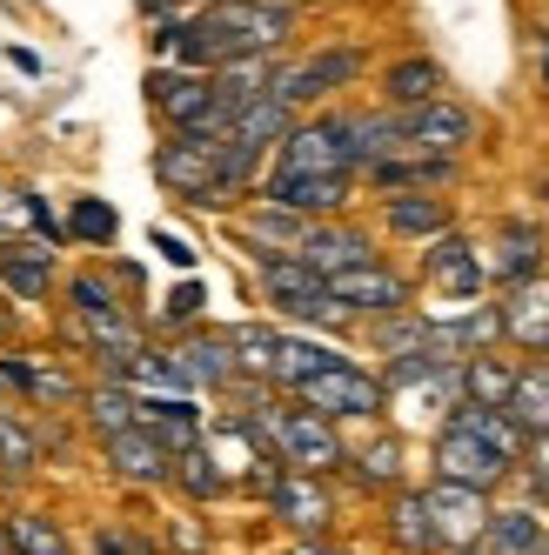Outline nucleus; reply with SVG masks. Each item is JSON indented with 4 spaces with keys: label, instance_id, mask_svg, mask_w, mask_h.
Returning <instances> with one entry per match:
<instances>
[{
    "label": "nucleus",
    "instance_id": "obj_11",
    "mask_svg": "<svg viewBox=\"0 0 549 555\" xmlns=\"http://www.w3.org/2000/svg\"><path fill=\"white\" fill-rule=\"evenodd\" d=\"M295 261H302L308 274H322V282H335V274H348V268L375 261V248H369V234H362V228H342V221H308V228H302V242H295Z\"/></svg>",
    "mask_w": 549,
    "mask_h": 555
},
{
    "label": "nucleus",
    "instance_id": "obj_4",
    "mask_svg": "<svg viewBox=\"0 0 549 555\" xmlns=\"http://www.w3.org/2000/svg\"><path fill=\"white\" fill-rule=\"evenodd\" d=\"M429 502V529H436V548L456 555V548H476L483 529H489V495L483 489H462V482H429L422 489Z\"/></svg>",
    "mask_w": 549,
    "mask_h": 555
},
{
    "label": "nucleus",
    "instance_id": "obj_46",
    "mask_svg": "<svg viewBox=\"0 0 549 555\" xmlns=\"http://www.w3.org/2000/svg\"><path fill=\"white\" fill-rule=\"evenodd\" d=\"M141 8H148V14H168V8H175V0H141Z\"/></svg>",
    "mask_w": 549,
    "mask_h": 555
},
{
    "label": "nucleus",
    "instance_id": "obj_49",
    "mask_svg": "<svg viewBox=\"0 0 549 555\" xmlns=\"http://www.w3.org/2000/svg\"><path fill=\"white\" fill-rule=\"evenodd\" d=\"M542 81H549V61H542Z\"/></svg>",
    "mask_w": 549,
    "mask_h": 555
},
{
    "label": "nucleus",
    "instance_id": "obj_5",
    "mask_svg": "<svg viewBox=\"0 0 549 555\" xmlns=\"http://www.w3.org/2000/svg\"><path fill=\"white\" fill-rule=\"evenodd\" d=\"M268 515H274L282 529H295L302 542H322L329 522H335V495H329L322 475H295V468H282V475H274V489H268Z\"/></svg>",
    "mask_w": 549,
    "mask_h": 555
},
{
    "label": "nucleus",
    "instance_id": "obj_13",
    "mask_svg": "<svg viewBox=\"0 0 549 555\" xmlns=\"http://www.w3.org/2000/svg\"><path fill=\"white\" fill-rule=\"evenodd\" d=\"M261 202L282 208V215H295V221H308V215H335V208L348 202V175H268Z\"/></svg>",
    "mask_w": 549,
    "mask_h": 555
},
{
    "label": "nucleus",
    "instance_id": "obj_22",
    "mask_svg": "<svg viewBox=\"0 0 549 555\" xmlns=\"http://www.w3.org/2000/svg\"><path fill=\"white\" fill-rule=\"evenodd\" d=\"M342 128H348V162L356 168L403 154V114H342Z\"/></svg>",
    "mask_w": 549,
    "mask_h": 555
},
{
    "label": "nucleus",
    "instance_id": "obj_40",
    "mask_svg": "<svg viewBox=\"0 0 549 555\" xmlns=\"http://www.w3.org/2000/svg\"><path fill=\"white\" fill-rule=\"evenodd\" d=\"M67 228L81 234V242L107 248V242H114V228H122V215H114L107 202H94V194H81V202H74V215H67Z\"/></svg>",
    "mask_w": 549,
    "mask_h": 555
},
{
    "label": "nucleus",
    "instance_id": "obj_38",
    "mask_svg": "<svg viewBox=\"0 0 549 555\" xmlns=\"http://www.w3.org/2000/svg\"><path fill=\"white\" fill-rule=\"evenodd\" d=\"M0 282H8L14 295L27 301H41L54 288V268H48V248H34V255H0Z\"/></svg>",
    "mask_w": 549,
    "mask_h": 555
},
{
    "label": "nucleus",
    "instance_id": "obj_25",
    "mask_svg": "<svg viewBox=\"0 0 549 555\" xmlns=\"http://www.w3.org/2000/svg\"><path fill=\"white\" fill-rule=\"evenodd\" d=\"M462 435H476V442L483 449H496L509 468H523V449H529V435L516 428V422H509L502 409H469V402H456V415H449Z\"/></svg>",
    "mask_w": 549,
    "mask_h": 555
},
{
    "label": "nucleus",
    "instance_id": "obj_20",
    "mask_svg": "<svg viewBox=\"0 0 549 555\" xmlns=\"http://www.w3.org/2000/svg\"><path fill=\"white\" fill-rule=\"evenodd\" d=\"M382 529H388V542H396L403 555H436V529H429V502H422V489H396L388 495V508H382Z\"/></svg>",
    "mask_w": 549,
    "mask_h": 555
},
{
    "label": "nucleus",
    "instance_id": "obj_1",
    "mask_svg": "<svg viewBox=\"0 0 549 555\" xmlns=\"http://www.w3.org/2000/svg\"><path fill=\"white\" fill-rule=\"evenodd\" d=\"M295 409L322 415V422H375V415L388 409V388H382V375L356 369V362H348V354H342L335 369L308 375V382L295 388Z\"/></svg>",
    "mask_w": 549,
    "mask_h": 555
},
{
    "label": "nucleus",
    "instance_id": "obj_19",
    "mask_svg": "<svg viewBox=\"0 0 549 555\" xmlns=\"http://www.w3.org/2000/svg\"><path fill=\"white\" fill-rule=\"evenodd\" d=\"M476 548H489V555H549V522H542V508H489V529H483V542Z\"/></svg>",
    "mask_w": 549,
    "mask_h": 555
},
{
    "label": "nucleus",
    "instance_id": "obj_18",
    "mask_svg": "<svg viewBox=\"0 0 549 555\" xmlns=\"http://www.w3.org/2000/svg\"><path fill=\"white\" fill-rule=\"evenodd\" d=\"M0 382H8L14 395H27L34 409H74V402H81V382H74L67 369H54V362H21V354H0Z\"/></svg>",
    "mask_w": 549,
    "mask_h": 555
},
{
    "label": "nucleus",
    "instance_id": "obj_30",
    "mask_svg": "<svg viewBox=\"0 0 549 555\" xmlns=\"http://www.w3.org/2000/svg\"><path fill=\"white\" fill-rule=\"evenodd\" d=\"M502 415L516 422L529 442H536V435H549V362L516 369V388H509V409H502Z\"/></svg>",
    "mask_w": 549,
    "mask_h": 555
},
{
    "label": "nucleus",
    "instance_id": "obj_33",
    "mask_svg": "<svg viewBox=\"0 0 549 555\" xmlns=\"http://www.w3.org/2000/svg\"><path fill=\"white\" fill-rule=\"evenodd\" d=\"M449 175H456V162H436V154H409V147L369 168V181H375V188H388V194H396V188H403V194L436 188V181H449Z\"/></svg>",
    "mask_w": 549,
    "mask_h": 555
},
{
    "label": "nucleus",
    "instance_id": "obj_16",
    "mask_svg": "<svg viewBox=\"0 0 549 555\" xmlns=\"http://www.w3.org/2000/svg\"><path fill=\"white\" fill-rule=\"evenodd\" d=\"M496 314H502V341H516L529 354H549V274L509 288V301H496Z\"/></svg>",
    "mask_w": 549,
    "mask_h": 555
},
{
    "label": "nucleus",
    "instance_id": "obj_6",
    "mask_svg": "<svg viewBox=\"0 0 549 555\" xmlns=\"http://www.w3.org/2000/svg\"><path fill=\"white\" fill-rule=\"evenodd\" d=\"M154 175H162V188H175V194H188V202H221V147H208V141H188V134H175V141H162L154 147Z\"/></svg>",
    "mask_w": 549,
    "mask_h": 555
},
{
    "label": "nucleus",
    "instance_id": "obj_34",
    "mask_svg": "<svg viewBox=\"0 0 549 555\" xmlns=\"http://www.w3.org/2000/svg\"><path fill=\"white\" fill-rule=\"evenodd\" d=\"M342 468H356L362 489H388V495H396V489H403V435H375V442L348 449Z\"/></svg>",
    "mask_w": 549,
    "mask_h": 555
},
{
    "label": "nucleus",
    "instance_id": "obj_28",
    "mask_svg": "<svg viewBox=\"0 0 549 555\" xmlns=\"http://www.w3.org/2000/svg\"><path fill=\"white\" fill-rule=\"evenodd\" d=\"M382 94H388V107H396V114L429 107V101H443V67L422 61V54H409V61H396V67L382 74Z\"/></svg>",
    "mask_w": 549,
    "mask_h": 555
},
{
    "label": "nucleus",
    "instance_id": "obj_15",
    "mask_svg": "<svg viewBox=\"0 0 549 555\" xmlns=\"http://www.w3.org/2000/svg\"><path fill=\"white\" fill-rule=\"evenodd\" d=\"M422 274L436 282L443 295H456V301H483V255L462 242V234H436V248L422 255Z\"/></svg>",
    "mask_w": 549,
    "mask_h": 555
},
{
    "label": "nucleus",
    "instance_id": "obj_3",
    "mask_svg": "<svg viewBox=\"0 0 549 555\" xmlns=\"http://www.w3.org/2000/svg\"><path fill=\"white\" fill-rule=\"evenodd\" d=\"M362 74V54L356 48H322V54H308V61H295V67H274V88H268V101H282L289 114L295 107H308V101H329L335 88H348Z\"/></svg>",
    "mask_w": 549,
    "mask_h": 555
},
{
    "label": "nucleus",
    "instance_id": "obj_27",
    "mask_svg": "<svg viewBox=\"0 0 549 555\" xmlns=\"http://www.w3.org/2000/svg\"><path fill=\"white\" fill-rule=\"evenodd\" d=\"M342 362V354L329 348V341H308V335H282V341H274V369H268V382L274 388H302L308 375H322V369H335Z\"/></svg>",
    "mask_w": 549,
    "mask_h": 555
},
{
    "label": "nucleus",
    "instance_id": "obj_8",
    "mask_svg": "<svg viewBox=\"0 0 549 555\" xmlns=\"http://www.w3.org/2000/svg\"><path fill=\"white\" fill-rule=\"evenodd\" d=\"M469 141H476V114H469L462 101H449V94L403 114V147H409V154H436V162H456Z\"/></svg>",
    "mask_w": 549,
    "mask_h": 555
},
{
    "label": "nucleus",
    "instance_id": "obj_12",
    "mask_svg": "<svg viewBox=\"0 0 549 555\" xmlns=\"http://www.w3.org/2000/svg\"><path fill=\"white\" fill-rule=\"evenodd\" d=\"M101 462L114 468V482H135V489H162L168 482V449L162 442H154V435L135 422V428H122V435H107V442H101Z\"/></svg>",
    "mask_w": 549,
    "mask_h": 555
},
{
    "label": "nucleus",
    "instance_id": "obj_44",
    "mask_svg": "<svg viewBox=\"0 0 549 555\" xmlns=\"http://www.w3.org/2000/svg\"><path fill=\"white\" fill-rule=\"evenodd\" d=\"M162 255H168V261H181V268L194 261V248H181V242H175V234H162Z\"/></svg>",
    "mask_w": 549,
    "mask_h": 555
},
{
    "label": "nucleus",
    "instance_id": "obj_29",
    "mask_svg": "<svg viewBox=\"0 0 549 555\" xmlns=\"http://www.w3.org/2000/svg\"><path fill=\"white\" fill-rule=\"evenodd\" d=\"M208 81H215V101L234 114V107H248V101H261V94L274 88V61H268V54H242V61L215 67Z\"/></svg>",
    "mask_w": 549,
    "mask_h": 555
},
{
    "label": "nucleus",
    "instance_id": "obj_10",
    "mask_svg": "<svg viewBox=\"0 0 549 555\" xmlns=\"http://www.w3.org/2000/svg\"><path fill=\"white\" fill-rule=\"evenodd\" d=\"M274 175H356V162H348V128H342V114L302 121V128L282 141V168H274Z\"/></svg>",
    "mask_w": 549,
    "mask_h": 555
},
{
    "label": "nucleus",
    "instance_id": "obj_21",
    "mask_svg": "<svg viewBox=\"0 0 549 555\" xmlns=\"http://www.w3.org/2000/svg\"><path fill=\"white\" fill-rule=\"evenodd\" d=\"M74 335H81L88 354H101V362L114 369V382H122L128 362L141 354V328L128 322V314H94V322H74Z\"/></svg>",
    "mask_w": 549,
    "mask_h": 555
},
{
    "label": "nucleus",
    "instance_id": "obj_2",
    "mask_svg": "<svg viewBox=\"0 0 549 555\" xmlns=\"http://www.w3.org/2000/svg\"><path fill=\"white\" fill-rule=\"evenodd\" d=\"M261 295L282 308V314H295V322H322V328H342L348 322V314L329 301V282H322V274H308L295 255L261 261Z\"/></svg>",
    "mask_w": 549,
    "mask_h": 555
},
{
    "label": "nucleus",
    "instance_id": "obj_7",
    "mask_svg": "<svg viewBox=\"0 0 549 555\" xmlns=\"http://www.w3.org/2000/svg\"><path fill=\"white\" fill-rule=\"evenodd\" d=\"M429 462H436V482H462V489H483V495H489L496 482H509V475H516L496 449H483L476 435H462L456 422L436 428V449H429Z\"/></svg>",
    "mask_w": 549,
    "mask_h": 555
},
{
    "label": "nucleus",
    "instance_id": "obj_45",
    "mask_svg": "<svg viewBox=\"0 0 549 555\" xmlns=\"http://www.w3.org/2000/svg\"><path fill=\"white\" fill-rule=\"evenodd\" d=\"M289 555H348V548H329V542H295Z\"/></svg>",
    "mask_w": 549,
    "mask_h": 555
},
{
    "label": "nucleus",
    "instance_id": "obj_32",
    "mask_svg": "<svg viewBox=\"0 0 549 555\" xmlns=\"http://www.w3.org/2000/svg\"><path fill=\"white\" fill-rule=\"evenodd\" d=\"M81 415L107 442V435H122V428L141 422V402H135V388H122V382H94V388H81Z\"/></svg>",
    "mask_w": 549,
    "mask_h": 555
},
{
    "label": "nucleus",
    "instance_id": "obj_26",
    "mask_svg": "<svg viewBox=\"0 0 549 555\" xmlns=\"http://www.w3.org/2000/svg\"><path fill=\"white\" fill-rule=\"evenodd\" d=\"M0 529H8V548L14 555H74L67 529L54 522L48 508H8V515H0Z\"/></svg>",
    "mask_w": 549,
    "mask_h": 555
},
{
    "label": "nucleus",
    "instance_id": "obj_48",
    "mask_svg": "<svg viewBox=\"0 0 549 555\" xmlns=\"http://www.w3.org/2000/svg\"><path fill=\"white\" fill-rule=\"evenodd\" d=\"M456 555H489V548H456Z\"/></svg>",
    "mask_w": 549,
    "mask_h": 555
},
{
    "label": "nucleus",
    "instance_id": "obj_37",
    "mask_svg": "<svg viewBox=\"0 0 549 555\" xmlns=\"http://www.w3.org/2000/svg\"><path fill=\"white\" fill-rule=\"evenodd\" d=\"M34 468H41V435L0 409V475H34Z\"/></svg>",
    "mask_w": 549,
    "mask_h": 555
},
{
    "label": "nucleus",
    "instance_id": "obj_9",
    "mask_svg": "<svg viewBox=\"0 0 549 555\" xmlns=\"http://www.w3.org/2000/svg\"><path fill=\"white\" fill-rule=\"evenodd\" d=\"M329 301L342 308V314H409V282L388 261H362V268H348V274H335L329 282Z\"/></svg>",
    "mask_w": 549,
    "mask_h": 555
},
{
    "label": "nucleus",
    "instance_id": "obj_43",
    "mask_svg": "<svg viewBox=\"0 0 549 555\" xmlns=\"http://www.w3.org/2000/svg\"><path fill=\"white\" fill-rule=\"evenodd\" d=\"M194 308H202V288H194V282H181V288L168 295V314L181 322V314H194Z\"/></svg>",
    "mask_w": 549,
    "mask_h": 555
},
{
    "label": "nucleus",
    "instance_id": "obj_42",
    "mask_svg": "<svg viewBox=\"0 0 549 555\" xmlns=\"http://www.w3.org/2000/svg\"><path fill=\"white\" fill-rule=\"evenodd\" d=\"M94 555H148V542L141 535H122V529H101L94 535Z\"/></svg>",
    "mask_w": 549,
    "mask_h": 555
},
{
    "label": "nucleus",
    "instance_id": "obj_39",
    "mask_svg": "<svg viewBox=\"0 0 549 555\" xmlns=\"http://www.w3.org/2000/svg\"><path fill=\"white\" fill-rule=\"evenodd\" d=\"M67 308H74V322L122 314V301H114V282H101V274H74V282H67Z\"/></svg>",
    "mask_w": 549,
    "mask_h": 555
},
{
    "label": "nucleus",
    "instance_id": "obj_41",
    "mask_svg": "<svg viewBox=\"0 0 549 555\" xmlns=\"http://www.w3.org/2000/svg\"><path fill=\"white\" fill-rule=\"evenodd\" d=\"M523 468H529V495H536V508H549V435H536V442L523 449Z\"/></svg>",
    "mask_w": 549,
    "mask_h": 555
},
{
    "label": "nucleus",
    "instance_id": "obj_36",
    "mask_svg": "<svg viewBox=\"0 0 549 555\" xmlns=\"http://www.w3.org/2000/svg\"><path fill=\"white\" fill-rule=\"evenodd\" d=\"M274 341H282V328H268V322H234L228 328V354H234V375H261L274 369Z\"/></svg>",
    "mask_w": 549,
    "mask_h": 555
},
{
    "label": "nucleus",
    "instance_id": "obj_17",
    "mask_svg": "<svg viewBox=\"0 0 549 555\" xmlns=\"http://www.w3.org/2000/svg\"><path fill=\"white\" fill-rule=\"evenodd\" d=\"M168 362L181 375V388H234V354H228V335H181L168 348Z\"/></svg>",
    "mask_w": 549,
    "mask_h": 555
},
{
    "label": "nucleus",
    "instance_id": "obj_14",
    "mask_svg": "<svg viewBox=\"0 0 549 555\" xmlns=\"http://www.w3.org/2000/svg\"><path fill=\"white\" fill-rule=\"evenodd\" d=\"M295 134V114L282 107V101H248V107H234L228 114V134H221V147H234V154H248V162H261V147H282Z\"/></svg>",
    "mask_w": 549,
    "mask_h": 555
},
{
    "label": "nucleus",
    "instance_id": "obj_24",
    "mask_svg": "<svg viewBox=\"0 0 549 555\" xmlns=\"http://www.w3.org/2000/svg\"><path fill=\"white\" fill-rule=\"evenodd\" d=\"M382 221H388V234H409V242H436V234H449V202H443V194H388Z\"/></svg>",
    "mask_w": 549,
    "mask_h": 555
},
{
    "label": "nucleus",
    "instance_id": "obj_23",
    "mask_svg": "<svg viewBox=\"0 0 549 555\" xmlns=\"http://www.w3.org/2000/svg\"><path fill=\"white\" fill-rule=\"evenodd\" d=\"M483 274H496L502 288L536 282V274H542V234H536V228H502V242H496V255L483 261Z\"/></svg>",
    "mask_w": 549,
    "mask_h": 555
},
{
    "label": "nucleus",
    "instance_id": "obj_47",
    "mask_svg": "<svg viewBox=\"0 0 549 555\" xmlns=\"http://www.w3.org/2000/svg\"><path fill=\"white\" fill-rule=\"evenodd\" d=\"M0 555H14V548H8V529H0Z\"/></svg>",
    "mask_w": 549,
    "mask_h": 555
},
{
    "label": "nucleus",
    "instance_id": "obj_35",
    "mask_svg": "<svg viewBox=\"0 0 549 555\" xmlns=\"http://www.w3.org/2000/svg\"><path fill=\"white\" fill-rule=\"evenodd\" d=\"M168 482L188 495V502H215L221 489H228V475L215 468V455H208V442H194V449H181L175 462H168Z\"/></svg>",
    "mask_w": 549,
    "mask_h": 555
},
{
    "label": "nucleus",
    "instance_id": "obj_31",
    "mask_svg": "<svg viewBox=\"0 0 549 555\" xmlns=\"http://www.w3.org/2000/svg\"><path fill=\"white\" fill-rule=\"evenodd\" d=\"M509 388H516V369H509L496 348L462 362V402L469 409H509Z\"/></svg>",
    "mask_w": 549,
    "mask_h": 555
}]
</instances>
